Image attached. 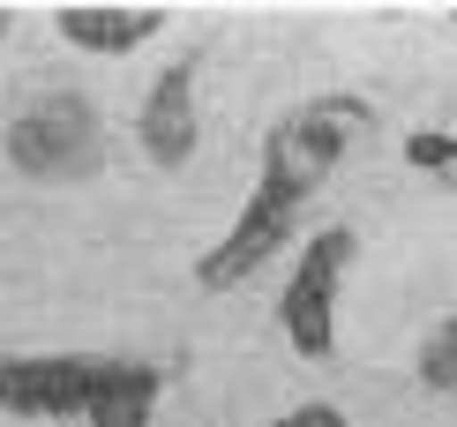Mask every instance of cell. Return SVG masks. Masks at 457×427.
Instances as JSON below:
<instances>
[{
	"instance_id": "30bf717a",
	"label": "cell",
	"mask_w": 457,
	"mask_h": 427,
	"mask_svg": "<svg viewBox=\"0 0 457 427\" xmlns=\"http://www.w3.org/2000/svg\"><path fill=\"white\" fill-rule=\"evenodd\" d=\"M90 427H158L150 413H105V420H90Z\"/></svg>"
},
{
	"instance_id": "6da1fadb",
	"label": "cell",
	"mask_w": 457,
	"mask_h": 427,
	"mask_svg": "<svg viewBox=\"0 0 457 427\" xmlns=\"http://www.w3.org/2000/svg\"><path fill=\"white\" fill-rule=\"evenodd\" d=\"M368 135H375V105L360 90H322V98H300L293 113H278L270 135H262V165H255V188H247L240 218L195 263L203 293H233L262 263H278L293 247L300 218L315 210V196L330 188V172L345 165V150L368 143Z\"/></svg>"
},
{
	"instance_id": "3957f363",
	"label": "cell",
	"mask_w": 457,
	"mask_h": 427,
	"mask_svg": "<svg viewBox=\"0 0 457 427\" xmlns=\"http://www.w3.org/2000/svg\"><path fill=\"white\" fill-rule=\"evenodd\" d=\"M0 150H8V165L23 172V180H46V188L98 180V165H105V113L90 105L83 90H37V98L15 105Z\"/></svg>"
},
{
	"instance_id": "277c9868",
	"label": "cell",
	"mask_w": 457,
	"mask_h": 427,
	"mask_svg": "<svg viewBox=\"0 0 457 427\" xmlns=\"http://www.w3.org/2000/svg\"><path fill=\"white\" fill-rule=\"evenodd\" d=\"M353 263H360V232L353 225L308 232V247L293 255V278H285V300H278V330L293 338L300 360H330L337 353V285L353 278Z\"/></svg>"
},
{
	"instance_id": "8fae6325",
	"label": "cell",
	"mask_w": 457,
	"mask_h": 427,
	"mask_svg": "<svg viewBox=\"0 0 457 427\" xmlns=\"http://www.w3.org/2000/svg\"><path fill=\"white\" fill-rule=\"evenodd\" d=\"M8 30H15V15H8V8H0V46H8Z\"/></svg>"
},
{
	"instance_id": "7a4b0ae2",
	"label": "cell",
	"mask_w": 457,
	"mask_h": 427,
	"mask_svg": "<svg viewBox=\"0 0 457 427\" xmlns=\"http://www.w3.org/2000/svg\"><path fill=\"white\" fill-rule=\"evenodd\" d=\"M165 367L136 353H8L0 360V413L15 420H105L150 413Z\"/></svg>"
},
{
	"instance_id": "ba28073f",
	"label": "cell",
	"mask_w": 457,
	"mask_h": 427,
	"mask_svg": "<svg viewBox=\"0 0 457 427\" xmlns=\"http://www.w3.org/2000/svg\"><path fill=\"white\" fill-rule=\"evenodd\" d=\"M405 165H412V172H435L443 188H457V135H450V128L405 135Z\"/></svg>"
},
{
	"instance_id": "9c48e42d",
	"label": "cell",
	"mask_w": 457,
	"mask_h": 427,
	"mask_svg": "<svg viewBox=\"0 0 457 427\" xmlns=\"http://www.w3.org/2000/svg\"><path fill=\"white\" fill-rule=\"evenodd\" d=\"M270 427H353L337 405H322V398H308V405H293V413H278Z\"/></svg>"
},
{
	"instance_id": "7c38bea8",
	"label": "cell",
	"mask_w": 457,
	"mask_h": 427,
	"mask_svg": "<svg viewBox=\"0 0 457 427\" xmlns=\"http://www.w3.org/2000/svg\"><path fill=\"white\" fill-rule=\"evenodd\" d=\"M450 30H457V15H450Z\"/></svg>"
},
{
	"instance_id": "52a82bcc",
	"label": "cell",
	"mask_w": 457,
	"mask_h": 427,
	"mask_svg": "<svg viewBox=\"0 0 457 427\" xmlns=\"http://www.w3.org/2000/svg\"><path fill=\"white\" fill-rule=\"evenodd\" d=\"M412 375L428 382V390H457V315H443L420 338V360H412Z\"/></svg>"
},
{
	"instance_id": "5b68a950",
	"label": "cell",
	"mask_w": 457,
	"mask_h": 427,
	"mask_svg": "<svg viewBox=\"0 0 457 427\" xmlns=\"http://www.w3.org/2000/svg\"><path fill=\"white\" fill-rule=\"evenodd\" d=\"M195 83H203V61L187 53V61H173V68L158 75V83L143 90L136 143H143V158L158 165V172H180L187 158H195V143H203V121H195Z\"/></svg>"
},
{
	"instance_id": "8992f818",
	"label": "cell",
	"mask_w": 457,
	"mask_h": 427,
	"mask_svg": "<svg viewBox=\"0 0 457 427\" xmlns=\"http://www.w3.org/2000/svg\"><path fill=\"white\" fill-rule=\"evenodd\" d=\"M53 30L68 38L75 53H136V46H150V38L165 30V15L158 8H61L53 15Z\"/></svg>"
}]
</instances>
